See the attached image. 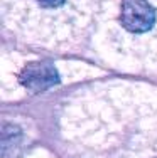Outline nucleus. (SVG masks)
Returning <instances> with one entry per match:
<instances>
[{
    "mask_svg": "<svg viewBox=\"0 0 157 158\" xmlns=\"http://www.w3.org/2000/svg\"><path fill=\"white\" fill-rule=\"evenodd\" d=\"M155 9L147 0H122L120 22L132 34H144L155 24Z\"/></svg>",
    "mask_w": 157,
    "mask_h": 158,
    "instance_id": "f257e3e1",
    "label": "nucleus"
},
{
    "mask_svg": "<svg viewBox=\"0 0 157 158\" xmlns=\"http://www.w3.org/2000/svg\"><path fill=\"white\" fill-rule=\"evenodd\" d=\"M19 81L32 93H44L59 82V73L51 62H29L19 74Z\"/></svg>",
    "mask_w": 157,
    "mask_h": 158,
    "instance_id": "f03ea898",
    "label": "nucleus"
},
{
    "mask_svg": "<svg viewBox=\"0 0 157 158\" xmlns=\"http://www.w3.org/2000/svg\"><path fill=\"white\" fill-rule=\"evenodd\" d=\"M41 7H46V9H56V7H61L66 0H36Z\"/></svg>",
    "mask_w": 157,
    "mask_h": 158,
    "instance_id": "7ed1b4c3",
    "label": "nucleus"
}]
</instances>
